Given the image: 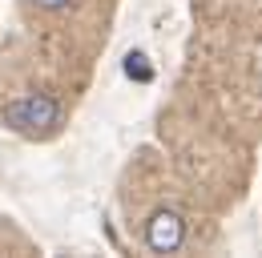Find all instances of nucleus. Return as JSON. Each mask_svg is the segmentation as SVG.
Returning a JSON list of instances; mask_svg holds the SVG:
<instances>
[{
    "label": "nucleus",
    "instance_id": "f257e3e1",
    "mask_svg": "<svg viewBox=\"0 0 262 258\" xmlns=\"http://www.w3.org/2000/svg\"><path fill=\"white\" fill-rule=\"evenodd\" d=\"M4 121L16 133H49L61 121V105L45 93H29V97H16V101L4 105Z\"/></svg>",
    "mask_w": 262,
    "mask_h": 258
},
{
    "label": "nucleus",
    "instance_id": "f03ea898",
    "mask_svg": "<svg viewBox=\"0 0 262 258\" xmlns=\"http://www.w3.org/2000/svg\"><path fill=\"white\" fill-rule=\"evenodd\" d=\"M186 238V222L173 214V210H158L149 222H145V242L154 254H173Z\"/></svg>",
    "mask_w": 262,
    "mask_h": 258
},
{
    "label": "nucleus",
    "instance_id": "7ed1b4c3",
    "mask_svg": "<svg viewBox=\"0 0 262 258\" xmlns=\"http://www.w3.org/2000/svg\"><path fill=\"white\" fill-rule=\"evenodd\" d=\"M125 77H133V81H149V77H154V69L145 64L141 53H129V57H125Z\"/></svg>",
    "mask_w": 262,
    "mask_h": 258
},
{
    "label": "nucleus",
    "instance_id": "20e7f679",
    "mask_svg": "<svg viewBox=\"0 0 262 258\" xmlns=\"http://www.w3.org/2000/svg\"><path fill=\"white\" fill-rule=\"evenodd\" d=\"M33 4H40V8H49V12H57V8H65L69 0H33Z\"/></svg>",
    "mask_w": 262,
    "mask_h": 258
}]
</instances>
